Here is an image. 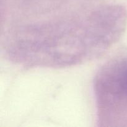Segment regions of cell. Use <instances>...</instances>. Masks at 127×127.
<instances>
[{
  "instance_id": "6da1fadb",
  "label": "cell",
  "mask_w": 127,
  "mask_h": 127,
  "mask_svg": "<svg viewBox=\"0 0 127 127\" xmlns=\"http://www.w3.org/2000/svg\"><path fill=\"white\" fill-rule=\"evenodd\" d=\"M98 127L127 123V53H115L96 72L93 82Z\"/></svg>"
}]
</instances>
